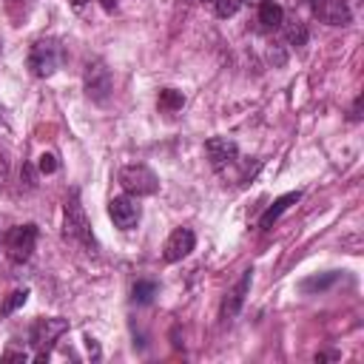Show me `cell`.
Wrapping results in <instances>:
<instances>
[{
    "label": "cell",
    "instance_id": "obj_1",
    "mask_svg": "<svg viewBox=\"0 0 364 364\" xmlns=\"http://www.w3.org/2000/svg\"><path fill=\"white\" fill-rule=\"evenodd\" d=\"M63 60H65V51H63V46H60V40H54V37H40V40H34V46H31L26 63H28V71H31L34 77L46 80V77H51V74L63 65Z\"/></svg>",
    "mask_w": 364,
    "mask_h": 364
},
{
    "label": "cell",
    "instance_id": "obj_2",
    "mask_svg": "<svg viewBox=\"0 0 364 364\" xmlns=\"http://www.w3.org/2000/svg\"><path fill=\"white\" fill-rule=\"evenodd\" d=\"M68 330V318L51 316V318H34V324L28 327V344L34 347V358L46 361L54 341Z\"/></svg>",
    "mask_w": 364,
    "mask_h": 364
},
{
    "label": "cell",
    "instance_id": "obj_3",
    "mask_svg": "<svg viewBox=\"0 0 364 364\" xmlns=\"http://www.w3.org/2000/svg\"><path fill=\"white\" fill-rule=\"evenodd\" d=\"M63 236L68 242H77L82 247H91L94 250V233H91V225H88V216L80 205V193L71 191L68 202H65V222H63Z\"/></svg>",
    "mask_w": 364,
    "mask_h": 364
},
{
    "label": "cell",
    "instance_id": "obj_4",
    "mask_svg": "<svg viewBox=\"0 0 364 364\" xmlns=\"http://www.w3.org/2000/svg\"><path fill=\"white\" fill-rule=\"evenodd\" d=\"M117 179L122 185V191L131 193V196H151V193L159 191V176L148 165H142V162H134V165L119 168Z\"/></svg>",
    "mask_w": 364,
    "mask_h": 364
},
{
    "label": "cell",
    "instance_id": "obj_5",
    "mask_svg": "<svg viewBox=\"0 0 364 364\" xmlns=\"http://www.w3.org/2000/svg\"><path fill=\"white\" fill-rule=\"evenodd\" d=\"M37 245V225H17L3 236V247L11 264H26Z\"/></svg>",
    "mask_w": 364,
    "mask_h": 364
},
{
    "label": "cell",
    "instance_id": "obj_6",
    "mask_svg": "<svg viewBox=\"0 0 364 364\" xmlns=\"http://www.w3.org/2000/svg\"><path fill=\"white\" fill-rule=\"evenodd\" d=\"M111 88H114V82H111V71L105 68V63L102 60H91L85 65V94L91 100H97V102H105Z\"/></svg>",
    "mask_w": 364,
    "mask_h": 364
},
{
    "label": "cell",
    "instance_id": "obj_7",
    "mask_svg": "<svg viewBox=\"0 0 364 364\" xmlns=\"http://www.w3.org/2000/svg\"><path fill=\"white\" fill-rule=\"evenodd\" d=\"M108 216L114 219L117 228L131 230V228H136V222H139V216H142V208H139L136 196L125 193V196H114V199L108 202Z\"/></svg>",
    "mask_w": 364,
    "mask_h": 364
},
{
    "label": "cell",
    "instance_id": "obj_8",
    "mask_svg": "<svg viewBox=\"0 0 364 364\" xmlns=\"http://www.w3.org/2000/svg\"><path fill=\"white\" fill-rule=\"evenodd\" d=\"M193 245H196L193 230L191 228H176V230H171V236L162 245V259L165 262H179L193 250Z\"/></svg>",
    "mask_w": 364,
    "mask_h": 364
},
{
    "label": "cell",
    "instance_id": "obj_9",
    "mask_svg": "<svg viewBox=\"0 0 364 364\" xmlns=\"http://www.w3.org/2000/svg\"><path fill=\"white\" fill-rule=\"evenodd\" d=\"M205 154H208L210 165L219 171V168H225V165H230V162L236 159L239 148H236V142L228 139V136H210V139L205 142Z\"/></svg>",
    "mask_w": 364,
    "mask_h": 364
},
{
    "label": "cell",
    "instance_id": "obj_10",
    "mask_svg": "<svg viewBox=\"0 0 364 364\" xmlns=\"http://www.w3.org/2000/svg\"><path fill=\"white\" fill-rule=\"evenodd\" d=\"M250 282H253V270H245L242 279L230 287V293H228L225 301H222V318H233V316L239 313V307L245 304V293L250 290Z\"/></svg>",
    "mask_w": 364,
    "mask_h": 364
},
{
    "label": "cell",
    "instance_id": "obj_11",
    "mask_svg": "<svg viewBox=\"0 0 364 364\" xmlns=\"http://www.w3.org/2000/svg\"><path fill=\"white\" fill-rule=\"evenodd\" d=\"M316 6V14L330 23V26H344L350 23V9H347V0H313Z\"/></svg>",
    "mask_w": 364,
    "mask_h": 364
},
{
    "label": "cell",
    "instance_id": "obj_12",
    "mask_svg": "<svg viewBox=\"0 0 364 364\" xmlns=\"http://www.w3.org/2000/svg\"><path fill=\"white\" fill-rule=\"evenodd\" d=\"M299 199H301V191H290V193L279 196V199H276V202H273V205H270V208L262 213L259 228H262V230H267V228H270V225H273V222H276V219H279V216H282V213H284V210H287L293 202H299Z\"/></svg>",
    "mask_w": 364,
    "mask_h": 364
},
{
    "label": "cell",
    "instance_id": "obj_13",
    "mask_svg": "<svg viewBox=\"0 0 364 364\" xmlns=\"http://www.w3.org/2000/svg\"><path fill=\"white\" fill-rule=\"evenodd\" d=\"M259 23H262L264 28H279V26L284 23L282 6L273 3V0H262V6H259Z\"/></svg>",
    "mask_w": 364,
    "mask_h": 364
},
{
    "label": "cell",
    "instance_id": "obj_14",
    "mask_svg": "<svg viewBox=\"0 0 364 364\" xmlns=\"http://www.w3.org/2000/svg\"><path fill=\"white\" fill-rule=\"evenodd\" d=\"M156 105H159V111L173 114V111H179V108L185 105V94H182V91H176V88H162V91H159Z\"/></svg>",
    "mask_w": 364,
    "mask_h": 364
},
{
    "label": "cell",
    "instance_id": "obj_15",
    "mask_svg": "<svg viewBox=\"0 0 364 364\" xmlns=\"http://www.w3.org/2000/svg\"><path fill=\"white\" fill-rule=\"evenodd\" d=\"M338 282V273L333 270V273H324V276H313V279H304L299 287H301V293H321V290H327L330 284H336Z\"/></svg>",
    "mask_w": 364,
    "mask_h": 364
},
{
    "label": "cell",
    "instance_id": "obj_16",
    "mask_svg": "<svg viewBox=\"0 0 364 364\" xmlns=\"http://www.w3.org/2000/svg\"><path fill=\"white\" fill-rule=\"evenodd\" d=\"M26 299H28V290H26V287L11 290V293H9V299L3 301V310H0V313H3V316H11L17 307H23V304H26Z\"/></svg>",
    "mask_w": 364,
    "mask_h": 364
},
{
    "label": "cell",
    "instance_id": "obj_17",
    "mask_svg": "<svg viewBox=\"0 0 364 364\" xmlns=\"http://www.w3.org/2000/svg\"><path fill=\"white\" fill-rule=\"evenodd\" d=\"M154 296H156V284H154V282H136V284H134V301L148 304Z\"/></svg>",
    "mask_w": 364,
    "mask_h": 364
},
{
    "label": "cell",
    "instance_id": "obj_18",
    "mask_svg": "<svg viewBox=\"0 0 364 364\" xmlns=\"http://www.w3.org/2000/svg\"><path fill=\"white\" fill-rule=\"evenodd\" d=\"M210 3H213L219 17H233L239 11V6H242V0H210Z\"/></svg>",
    "mask_w": 364,
    "mask_h": 364
},
{
    "label": "cell",
    "instance_id": "obj_19",
    "mask_svg": "<svg viewBox=\"0 0 364 364\" xmlns=\"http://www.w3.org/2000/svg\"><path fill=\"white\" fill-rule=\"evenodd\" d=\"M287 40H290L293 46H301V43L307 40V28H304V23L296 20V26H287Z\"/></svg>",
    "mask_w": 364,
    "mask_h": 364
},
{
    "label": "cell",
    "instance_id": "obj_20",
    "mask_svg": "<svg viewBox=\"0 0 364 364\" xmlns=\"http://www.w3.org/2000/svg\"><path fill=\"white\" fill-rule=\"evenodd\" d=\"M37 168H40V173H54L57 171V156L54 154H43L40 162H37Z\"/></svg>",
    "mask_w": 364,
    "mask_h": 364
},
{
    "label": "cell",
    "instance_id": "obj_21",
    "mask_svg": "<svg viewBox=\"0 0 364 364\" xmlns=\"http://www.w3.org/2000/svg\"><path fill=\"white\" fill-rule=\"evenodd\" d=\"M3 236H6V230H3V222H0V245H3Z\"/></svg>",
    "mask_w": 364,
    "mask_h": 364
}]
</instances>
